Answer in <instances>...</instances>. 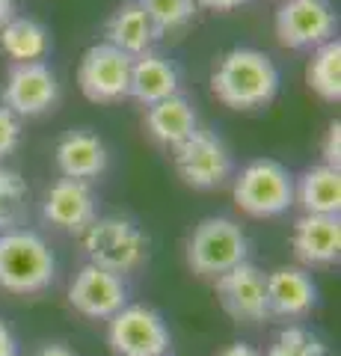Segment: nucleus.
Segmentation results:
<instances>
[{
    "label": "nucleus",
    "mask_w": 341,
    "mask_h": 356,
    "mask_svg": "<svg viewBox=\"0 0 341 356\" xmlns=\"http://www.w3.org/2000/svg\"><path fill=\"white\" fill-rule=\"evenodd\" d=\"M282 74L267 54L258 48H232L217 60L211 72V92L223 107L249 113L273 104Z\"/></svg>",
    "instance_id": "1"
},
{
    "label": "nucleus",
    "mask_w": 341,
    "mask_h": 356,
    "mask_svg": "<svg viewBox=\"0 0 341 356\" xmlns=\"http://www.w3.org/2000/svg\"><path fill=\"white\" fill-rule=\"evenodd\" d=\"M57 280V255L33 229L0 232V288L18 297L48 291Z\"/></svg>",
    "instance_id": "2"
},
{
    "label": "nucleus",
    "mask_w": 341,
    "mask_h": 356,
    "mask_svg": "<svg viewBox=\"0 0 341 356\" xmlns=\"http://www.w3.org/2000/svg\"><path fill=\"white\" fill-rule=\"evenodd\" d=\"M184 259L196 276L217 280L232 267L249 261V238L232 217H205L187 235Z\"/></svg>",
    "instance_id": "3"
},
{
    "label": "nucleus",
    "mask_w": 341,
    "mask_h": 356,
    "mask_svg": "<svg viewBox=\"0 0 341 356\" xmlns=\"http://www.w3.org/2000/svg\"><path fill=\"white\" fill-rule=\"evenodd\" d=\"M81 247L90 264L104 267V270L116 276L134 273L149 259L146 232L134 220L119 217V214L95 217L81 235Z\"/></svg>",
    "instance_id": "4"
},
{
    "label": "nucleus",
    "mask_w": 341,
    "mask_h": 356,
    "mask_svg": "<svg viewBox=\"0 0 341 356\" xmlns=\"http://www.w3.org/2000/svg\"><path fill=\"white\" fill-rule=\"evenodd\" d=\"M235 205L247 217L273 220L294 208V175L273 158H256L235 175Z\"/></svg>",
    "instance_id": "5"
},
{
    "label": "nucleus",
    "mask_w": 341,
    "mask_h": 356,
    "mask_svg": "<svg viewBox=\"0 0 341 356\" xmlns=\"http://www.w3.org/2000/svg\"><path fill=\"white\" fill-rule=\"evenodd\" d=\"M172 166L193 191H217L235 175L232 152L223 137L208 128H196L184 143L172 149Z\"/></svg>",
    "instance_id": "6"
},
{
    "label": "nucleus",
    "mask_w": 341,
    "mask_h": 356,
    "mask_svg": "<svg viewBox=\"0 0 341 356\" xmlns=\"http://www.w3.org/2000/svg\"><path fill=\"white\" fill-rule=\"evenodd\" d=\"M107 344L116 356H163L172 348V332L160 312L128 303L107 321Z\"/></svg>",
    "instance_id": "7"
},
{
    "label": "nucleus",
    "mask_w": 341,
    "mask_h": 356,
    "mask_svg": "<svg viewBox=\"0 0 341 356\" xmlns=\"http://www.w3.org/2000/svg\"><path fill=\"white\" fill-rule=\"evenodd\" d=\"M338 15L329 0H282L273 15V33L288 51H315L335 39Z\"/></svg>",
    "instance_id": "8"
},
{
    "label": "nucleus",
    "mask_w": 341,
    "mask_h": 356,
    "mask_svg": "<svg viewBox=\"0 0 341 356\" xmlns=\"http://www.w3.org/2000/svg\"><path fill=\"white\" fill-rule=\"evenodd\" d=\"M131 65H134V57H128L113 44H90L78 65V86L83 98H90L92 104H116L128 98Z\"/></svg>",
    "instance_id": "9"
},
{
    "label": "nucleus",
    "mask_w": 341,
    "mask_h": 356,
    "mask_svg": "<svg viewBox=\"0 0 341 356\" xmlns=\"http://www.w3.org/2000/svg\"><path fill=\"white\" fill-rule=\"evenodd\" d=\"M60 102L57 72L45 60L13 63L3 81V107L18 119H36L51 113Z\"/></svg>",
    "instance_id": "10"
},
{
    "label": "nucleus",
    "mask_w": 341,
    "mask_h": 356,
    "mask_svg": "<svg viewBox=\"0 0 341 356\" xmlns=\"http://www.w3.org/2000/svg\"><path fill=\"white\" fill-rule=\"evenodd\" d=\"M217 300L223 312L238 324H261L267 321V273L258 264L244 261L214 280Z\"/></svg>",
    "instance_id": "11"
},
{
    "label": "nucleus",
    "mask_w": 341,
    "mask_h": 356,
    "mask_svg": "<svg viewBox=\"0 0 341 356\" xmlns=\"http://www.w3.org/2000/svg\"><path fill=\"white\" fill-rule=\"evenodd\" d=\"M69 306L90 321H110L128 306V285L122 276L86 261L69 282Z\"/></svg>",
    "instance_id": "12"
},
{
    "label": "nucleus",
    "mask_w": 341,
    "mask_h": 356,
    "mask_svg": "<svg viewBox=\"0 0 341 356\" xmlns=\"http://www.w3.org/2000/svg\"><path fill=\"white\" fill-rule=\"evenodd\" d=\"M42 217L60 232L83 235L86 226L98 217V199L86 181L60 178V181H53L45 191V199H42Z\"/></svg>",
    "instance_id": "13"
},
{
    "label": "nucleus",
    "mask_w": 341,
    "mask_h": 356,
    "mask_svg": "<svg viewBox=\"0 0 341 356\" xmlns=\"http://www.w3.org/2000/svg\"><path fill=\"white\" fill-rule=\"evenodd\" d=\"M291 250L303 267H329L341 255V217L303 214L291 232Z\"/></svg>",
    "instance_id": "14"
},
{
    "label": "nucleus",
    "mask_w": 341,
    "mask_h": 356,
    "mask_svg": "<svg viewBox=\"0 0 341 356\" xmlns=\"http://www.w3.org/2000/svg\"><path fill=\"white\" fill-rule=\"evenodd\" d=\"M317 306V285L306 267H276L267 273V315L297 321Z\"/></svg>",
    "instance_id": "15"
},
{
    "label": "nucleus",
    "mask_w": 341,
    "mask_h": 356,
    "mask_svg": "<svg viewBox=\"0 0 341 356\" xmlns=\"http://www.w3.org/2000/svg\"><path fill=\"white\" fill-rule=\"evenodd\" d=\"M53 161H57V170L63 178H74V181L90 184L92 178L107 172L110 152L98 134L86 128H74L60 137L57 149H53Z\"/></svg>",
    "instance_id": "16"
},
{
    "label": "nucleus",
    "mask_w": 341,
    "mask_h": 356,
    "mask_svg": "<svg viewBox=\"0 0 341 356\" xmlns=\"http://www.w3.org/2000/svg\"><path fill=\"white\" fill-rule=\"evenodd\" d=\"M178 89H181V72L169 57H163L160 51H146L134 57L128 98L149 107L169 95H178Z\"/></svg>",
    "instance_id": "17"
},
{
    "label": "nucleus",
    "mask_w": 341,
    "mask_h": 356,
    "mask_svg": "<svg viewBox=\"0 0 341 356\" xmlns=\"http://www.w3.org/2000/svg\"><path fill=\"white\" fill-rule=\"evenodd\" d=\"M142 128L151 140L163 149H175L178 143H184L190 134L199 128V116L190 104L187 95H169L158 104L146 107V119H142Z\"/></svg>",
    "instance_id": "18"
},
{
    "label": "nucleus",
    "mask_w": 341,
    "mask_h": 356,
    "mask_svg": "<svg viewBox=\"0 0 341 356\" xmlns=\"http://www.w3.org/2000/svg\"><path fill=\"white\" fill-rule=\"evenodd\" d=\"M158 39L160 36L155 33V27H151L149 15L142 13L134 0L119 3L104 24V42L119 48L122 54H128V57H140V54L151 51V44Z\"/></svg>",
    "instance_id": "19"
},
{
    "label": "nucleus",
    "mask_w": 341,
    "mask_h": 356,
    "mask_svg": "<svg viewBox=\"0 0 341 356\" xmlns=\"http://www.w3.org/2000/svg\"><path fill=\"white\" fill-rule=\"evenodd\" d=\"M294 205L303 214H329L338 217L341 211V172L317 163L309 166L300 178H294Z\"/></svg>",
    "instance_id": "20"
},
{
    "label": "nucleus",
    "mask_w": 341,
    "mask_h": 356,
    "mask_svg": "<svg viewBox=\"0 0 341 356\" xmlns=\"http://www.w3.org/2000/svg\"><path fill=\"white\" fill-rule=\"evenodd\" d=\"M0 51L13 63H39L51 51V30L30 15H15L0 27Z\"/></svg>",
    "instance_id": "21"
},
{
    "label": "nucleus",
    "mask_w": 341,
    "mask_h": 356,
    "mask_svg": "<svg viewBox=\"0 0 341 356\" xmlns=\"http://www.w3.org/2000/svg\"><path fill=\"white\" fill-rule=\"evenodd\" d=\"M306 83L324 102L329 104L341 102V42L338 39H329L321 48L312 51L309 69H306Z\"/></svg>",
    "instance_id": "22"
},
{
    "label": "nucleus",
    "mask_w": 341,
    "mask_h": 356,
    "mask_svg": "<svg viewBox=\"0 0 341 356\" xmlns=\"http://www.w3.org/2000/svg\"><path fill=\"white\" fill-rule=\"evenodd\" d=\"M134 3L149 15L158 36L181 33L193 24L196 15H199L196 0H134Z\"/></svg>",
    "instance_id": "23"
},
{
    "label": "nucleus",
    "mask_w": 341,
    "mask_h": 356,
    "mask_svg": "<svg viewBox=\"0 0 341 356\" xmlns=\"http://www.w3.org/2000/svg\"><path fill=\"white\" fill-rule=\"evenodd\" d=\"M27 181L15 170L0 166V232L21 229V220L27 217Z\"/></svg>",
    "instance_id": "24"
},
{
    "label": "nucleus",
    "mask_w": 341,
    "mask_h": 356,
    "mask_svg": "<svg viewBox=\"0 0 341 356\" xmlns=\"http://www.w3.org/2000/svg\"><path fill=\"white\" fill-rule=\"evenodd\" d=\"M261 356H326V344L315 330L303 324H288L276 332L267 353Z\"/></svg>",
    "instance_id": "25"
},
{
    "label": "nucleus",
    "mask_w": 341,
    "mask_h": 356,
    "mask_svg": "<svg viewBox=\"0 0 341 356\" xmlns=\"http://www.w3.org/2000/svg\"><path fill=\"white\" fill-rule=\"evenodd\" d=\"M21 146V119L0 104V163Z\"/></svg>",
    "instance_id": "26"
},
{
    "label": "nucleus",
    "mask_w": 341,
    "mask_h": 356,
    "mask_svg": "<svg viewBox=\"0 0 341 356\" xmlns=\"http://www.w3.org/2000/svg\"><path fill=\"white\" fill-rule=\"evenodd\" d=\"M321 154H324V166H329V170L341 166V122H329Z\"/></svg>",
    "instance_id": "27"
},
{
    "label": "nucleus",
    "mask_w": 341,
    "mask_h": 356,
    "mask_svg": "<svg viewBox=\"0 0 341 356\" xmlns=\"http://www.w3.org/2000/svg\"><path fill=\"white\" fill-rule=\"evenodd\" d=\"M0 356H18V339L3 318H0Z\"/></svg>",
    "instance_id": "28"
},
{
    "label": "nucleus",
    "mask_w": 341,
    "mask_h": 356,
    "mask_svg": "<svg viewBox=\"0 0 341 356\" xmlns=\"http://www.w3.org/2000/svg\"><path fill=\"white\" fill-rule=\"evenodd\" d=\"M249 0H196L199 9H211V13H232V9L247 6Z\"/></svg>",
    "instance_id": "29"
},
{
    "label": "nucleus",
    "mask_w": 341,
    "mask_h": 356,
    "mask_svg": "<svg viewBox=\"0 0 341 356\" xmlns=\"http://www.w3.org/2000/svg\"><path fill=\"white\" fill-rule=\"evenodd\" d=\"M33 356H78V353H74L69 344H63V341H51V344H42Z\"/></svg>",
    "instance_id": "30"
},
{
    "label": "nucleus",
    "mask_w": 341,
    "mask_h": 356,
    "mask_svg": "<svg viewBox=\"0 0 341 356\" xmlns=\"http://www.w3.org/2000/svg\"><path fill=\"white\" fill-rule=\"evenodd\" d=\"M217 356H261L252 344H244V341H238V344H228L226 350H219Z\"/></svg>",
    "instance_id": "31"
},
{
    "label": "nucleus",
    "mask_w": 341,
    "mask_h": 356,
    "mask_svg": "<svg viewBox=\"0 0 341 356\" xmlns=\"http://www.w3.org/2000/svg\"><path fill=\"white\" fill-rule=\"evenodd\" d=\"M18 15V6H15V0H0V27L9 24Z\"/></svg>",
    "instance_id": "32"
},
{
    "label": "nucleus",
    "mask_w": 341,
    "mask_h": 356,
    "mask_svg": "<svg viewBox=\"0 0 341 356\" xmlns=\"http://www.w3.org/2000/svg\"><path fill=\"white\" fill-rule=\"evenodd\" d=\"M163 356H175V353H172V350H169V353H163Z\"/></svg>",
    "instance_id": "33"
}]
</instances>
